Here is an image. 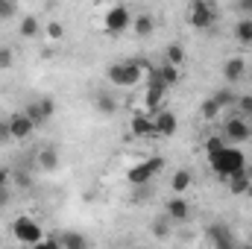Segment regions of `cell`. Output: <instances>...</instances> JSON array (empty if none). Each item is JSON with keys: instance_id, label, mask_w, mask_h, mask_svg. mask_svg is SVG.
<instances>
[{"instance_id": "cell-22", "label": "cell", "mask_w": 252, "mask_h": 249, "mask_svg": "<svg viewBox=\"0 0 252 249\" xmlns=\"http://www.w3.org/2000/svg\"><path fill=\"white\" fill-rule=\"evenodd\" d=\"M18 32H21V38H35V35L41 32V24H38V18H35V15H27V18L21 21Z\"/></svg>"}, {"instance_id": "cell-38", "label": "cell", "mask_w": 252, "mask_h": 249, "mask_svg": "<svg viewBox=\"0 0 252 249\" xmlns=\"http://www.w3.org/2000/svg\"><path fill=\"white\" fill-rule=\"evenodd\" d=\"M238 9H241L244 15H252V0H238Z\"/></svg>"}, {"instance_id": "cell-23", "label": "cell", "mask_w": 252, "mask_h": 249, "mask_svg": "<svg viewBox=\"0 0 252 249\" xmlns=\"http://www.w3.org/2000/svg\"><path fill=\"white\" fill-rule=\"evenodd\" d=\"M94 106H97V112H100L103 118H112V115L118 112V100H115L112 94H97V103H94Z\"/></svg>"}, {"instance_id": "cell-18", "label": "cell", "mask_w": 252, "mask_h": 249, "mask_svg": "<svg viewBox=\"0 0 252 249\" xmlns=\"http://www.w3.org/2000/svg\"><path fill=\"white\" fill-rule=\"evenodd\" d=\"M235 41L244 44V47L252 44V15H244V18L235 24Z\"/></svg>"}, {"instance_id": "cell-36", "label": "cell", "mask_w": 252, "mask_h": 249, "mask_svg": "<svg viewBox=\"0 0 252 249\" xmlns=\"http://www.w3.org/2000/svg\"><path fill=\"white\" fill-rule=\"evenodd\" d=\"M9 199H12V185H3L0 187V211L9 205Z\"/></svg>"}, {"instance_id": "cell-24", "label": "cell", "mask_w": 252, "mask_h": 249, "mask_svg": "<svg viewBox=\"0 0 252 249\" xmlns=\"http://www.w3.org/2000/svg\"><path fill=\"white\" fill-rule=\"evenodd\" d=\"M220 103L214 100V97H208V100H202V106H199V115H202V121H208V124H214L217 118H220Z\"/></svg>"}, {"instance_id": "cell-30", "label": "cell", "mask_w": 252, "mask_h": 249, "mask_svg": "<svg viewBox=\"0 0 252 249\" xmlns=\"http://www.w3.org/2000/svg\"><path fill=\"white\" fill-rule=\"evenodd\" d=\"M235 106H238V112H241L244 118H250V121H252V94L238 97V100H235Z\"/></svg>"}, {"instance_id": "cell-14", "label": "cell", "mask_w": 252, "mask_h": 249, "mask_svg": "<svg viewBox=\"0 0 252 249\" xmlns=\"http://www.w3.org/2000/svg\"><path fill=\"white\" fill-rule=\"evenodd\" d=\"M164 214H167V220H173V223H182V220H188V217H190L188 199H182L179 193H176V196H170V202L164 205Z\"/></svg>"}, {"instance_id": "cell-13", "label": "cell", "mask_w": 252, "mask_h": 249, "mask_svg": "<svg viewBox=\"0 0 252 249\" xmlns=\"http://www.w3.org/2000/svg\"><path fill=\"white\" fill-rule=\"evenodd\" d=\"M208 241L214 244V247L220 249H235V238H232V232H229V226L226 223H214V226H208Z\"/></svg>"}, {"instance_id": "cell-21", "label": "cell", "mask_w": 252, "mask_h": 249, "mask_svg": "<svg viewBox=\"0 0 252 249\" xmlns=\"http://www.w3.org/2000/svg\"><path fill=\"white\" fill-rule=\"evenodd\" d=\"M56 244L64 249H85L88 247V241L82 238V235H76V232H64V235H59L56 238Z\"/></svg>"}, {"instance_id": "cell-32", "label": "cell", "mask_w": 252, "mask_h": 249, "mask_svg": "<svg viewBox=\"0 0 252 249\" xmlns=\"http://www.w3.org/2000/svg\"><path fill=\"white\" fill-rule=\"evenodd\" d=\"M153 235H156L158 241H164V238L170 235V229H167V214H164L161 220H156V226H153Z\"/></svg>"}, {"instance_id": "cell-31", "label": "cell", "mask_w": 252, "mask_h": 249, "mask_svg": "<svg viewBox=\"0 0 252 249\" xmlns=\"http://www.w3.org/2000/svg\"><path fill=\"white\" fill-rule=\"evenodd\" d=\"M44 32H47V38H50V41H62V38H64V27L59 24V21H50Z\"/></svg>"}, {"instance_id": "cell-29", "label": "cell", "mask_w": 252, "mask_h": 249, "mask_svg": "<svg viewBox=\"0 0 252 249\" xmlns=\"http://www.w3.org/2000/svg\"><path fill=\"white\" fill-rule=\"evenodd\" d=\"M15 64V50L9 44H0V70H9Z\"/></svg>"}, {"instance_id": "cell-25", "label": "cell", "mask_w": 252, "mask_h": 249, "mask_svg": "<svg viewBox=\"0 0 252 249\" xmlns=\"http://www.w3.org/2000/svg\"><path fill=\"white\" fill-rule=\"evenodd\" d=\"M193 182V176H190V170H176L173 173V179H170V187H173V193H185Z\"/></svg>"}, {"instance_id": "cell-2", "label": "cell", "mask_w": 252, "mask_h": 249, "mask_svg": "<svg viewBox=\"0 0 252 249\" xmlns=\"http://www.w3.org/2000/svg\"><path fill=\"white\" fill-rule=\"evenodd\" d=\"M217 21V3L214 0H190L188 3V24L190 30L202 32V30H211Z\"/></svg>"}, {"instance_id": "cell-16", "label": "cell", "mask_w": 252, "mask_h": 249, "mask_svg": "<svg viewBox=\"0 0 252 249\" xmlns=\"http://www.w3.org/2000/svg\"><path fill=\"white\" fill-rule=\"evenodd\" d=\"M164 100H167V88H147L144 91V109L150 115H156L158 109H164Z\"/></svg>"}, {"instance_id": "cell-8", "label": "cell", "mask_w": 252, "mask_h": 249, "mask_svg": "<svg viewBox=\"0 0 252 249\" xmlns=\"http://www.w3.org/2000/svg\"><path fill=\"white\" fill-rule=\"evenodd\" d=\"M6 124H9V132H12V141H27V138L38 129V126L27 118V112H15V115H9Z\"/></svg>"}, {"instance_id": "cell-37", "label": "cell", "mask_w": 252, "mask_h": 249, "mask_svg": "<svg viewBox=\"0 0 252 249\" xmlns=\"http://www.w3.org/2000/svg\"><path fill=\"white\" fill-rule=\"evenodd\" d=\"M3 185H12V170L9 167H0V187Z\"/></svg>"}, {"instance_id": "cell-10", "label": "cell", "mask_w": 252, "mask_h": 249, "mask_svg": "<svg viewBox=\"0 0 252 249\" xmlns=\"http://www.w3.org/2000/svg\"><path fill=\"white\" fill-rule=\"evenodd\" d=\"M129 132H132L135 138H156V135H158V132H156V121H153L150 112H138V115H132V121H129Z\"/></svg>"}, {"instance_id": "cell-3", "label": "cell", "mask_w": 252, "mask_h": 249, "mask_svg": "<svg viewBox=\"0 0 252 249\" xmlns=\"http://www.w3.org/2000/svg\"><path fill=\"white\" fill-rule=\"evenodd\" d=\"M161 170H164V158H161V156H153V158H144V161H138L135 167H129V170H126V182L135 185V187L150 185Z\"/></svg>"}, {"instance_id": "cell-6", "label": "cell", "mask_w": 252, "mask_h": 249, "mask_svg": "<svg viewBox=\"0 0 252 249\" xmlns=\"http://www.w3.org/2000/svg\"><path fill=\"white\" fill-rule=\"evenodd\" d=\"M132 12L126 9L124 3H118V6H112L106 15H103V30L109 32V35H121V32H126L129 27H132Z\"/></svg>"}, {"instance_id": "cell-7", "label": "cell", "mask_w": 252, "mask_h": 249, "mask_svg": "<svg viewBox=\"0 0 252 249\" xmlns=\"http://www.w3.org/2000/svg\"><path fill=\"white\" fill-rule=\"evenodd\" d=\"M223 138H226L229 144H247V141L252 138V121L244 118V115L226 121V126H223Z\"/></svg>"}, {"instance_id": "cell-33", "label": "cell", "mask_w": 252, "mask_h": 249, "mask_svg": "<svg viewBox=\"0 0 252 249\" xmlns=\"http://www.w3.org/2000/svg\"><path fill=\"white\" fill-rule=\"evenodd\" d=\"M15 12H18V3H15V0H0V21L12 18Z\"/></svg>"}, {"instance_id": "cell-26", "label": "cell", "mask_w": 252, "mask_h": 249, "mask_svg": "<svg viewBox=\"0 0 252 249\" xmlns=\"http://www.w3.org/2000/svg\"><path fill=\"white\" fill-rule=\"evenodd\" d=\"M164 62L182 64L185 62V47H182V44H167V50H164Z\"/></svg>"}, {"instance_id": "cell-12", "label": "cell", "mask_w": 252, "mask_h": 249, "mask_svg": "<svg viewBox=\"0 0 252 249\" xmlns=\"http://www.w3.org/2000/svg\"><path fill=\"white\" fill-rule=\"evenodd\" d=\"M226 185H229V193H235V196H244V193H252V170H238V173H232L229 179H226Z\"/></svg>"}, {"instance_id": "cell-20", "label": "cell", "mask_w": 252, "mask_h": 249, "mask_svg": "<svg viewBox=\"0 0 252 249\" xmlns=\"http://www.w3.org/2000/svg\"><path fill=\"white\" fill-rule=\"evenodd\" d=\"M158 73H161V79H164V85L167 88H176L179 85V64H170V62H164V64H158Z\"/></svg>"}, {"instance_id": "cell-17", "label": "cell", "mask_w": 252, "mask_h": 249, "mask_svg": "<svg viewBox=\"0 0 252 249\" xmlns=\"http://www.w3.org/2000/svg\"><path fill=\"white\" fill-rule=\"evenodd\" d=\"M132 30H135V35H138V38H150V35H153V30H156L153 15H150V12L135 15V18H132Z\"/></svg>"}, {"instance_id": "cell-27", "label": "cell", "mask_w": 252, "mask_h": 249, "mask_svg": "<svg viewBox=\"0 0 252 249\" xmlns=\"http://www.w3.org/2000/svg\"><path fill=\"white\" fill-rule=\"evenodd\" d=\"M226 144H229V141L223 138V132H217V135L205 138V156H214V153H220V150H223Z\"/></svg>"}, {"instance_id": "cell-28", "label": "cell", "mask_w": 252, "mask_h": 249, "mask_svg": "<svg viewBox=\"0 0 252 249\" xmlns=\"http://www.w3.org/2000/svg\"><path fill=\"white\" fill-rule=\"evenodd\" d=\"M211 97L220 103V109H229V106H235V100H238V97L232 94V88H220V91H217V94H211Z\"/></svg>"}, {"instance_id": "cell-5", "label": "cell", "mask_w": 252, "mask_h": 249, "mask_svg": "<svg viewBox=\"0 0 252 249\" xmlns=\"http://www.w3.org/2000/svg\"><path fill=\"white\" fill-rule=\"evenodd\" d=\"M12 235H15V241L24 244V247H41V241H44L41 226H38L30 214H21V217L12 220Z\"/></svg>"}, {"instance_id": "cell-1", "label": "cell", "mask_w": 252, "mask_h": 249, "mask_svg": "<svg viewBox=\"0 0 252 249\" xmlns=\"http://www.w3.org/2000/svg\"><path fill=\"white\" fill-rule=\"evenodd\" d=\"M208 167H211V173L220 179V182H226L232 173H238V170H244L247 167V156H244V150H238V147H223L220 153H214V156H208Z\"/></svg>"}, {"instance_id": "cell-15", "label": "cell", "mask_w": 252, "mask_h": 249, "mask_svg": "<svg viewBox=\"0 0 252 249\" xmlns=\"http://www.w3.org/2000/svg\"><path fill=\"white\" fill-rule=\"evenodd\" d=\"M247 76V59L244 56H232L223 62V79L226 82H241Z\"/></svg>"}, {"instance_id": "cell-35", "label": "cell", "mask_w": 252, "mask_h": 249, "mask_svg": "<svg viewBox=\"0 0 252 249\" xmlns=\"http://www.w3.org/2000/svg\"><path fill=\"white\" fill-rule=\"evenodd\" d=\"M6 144H12V132H9L6 121H0V147H6Z\"/></svg>"}, {"instance_id": "cell-9", "label": "cell", "mask_w": 252, "mask_h": 249, "mask_svg": "<svg viewBox=\"0 0 252 249\" xmlns=\"http://www.w3.org/2000/svg\"><path fill=\"white\" fill-rule=\"evenodd\" d=\"M24 112H27V118H30L35 126H41V124H47V121L56 115V103H53L50 97H44V100H35V103H30Z\"/></svg>"}, {"instance_id": "cell-34", "label": "cell", "mask_w": 252, "mask_h": 249, "mask_svg": "<svg viewBox=\"0 0 252 249\" xmlns=\"http://www.w3.org/2000/svg\"><path fill=\"white\" fill-rule=\"evenodd\" d=\"M12 182H15L18 187H30L32 179H30V173H27V170H21V173H12Z\"/></svg>"}, {"instance_id": "cell-4", "label": "cell", "mask_w": 252, "mask_h": 249, "mask_svg": "<svg viewBox=\"0 0 252 249\" xmlns=\"http://www.w3.org/2000/svg\"><path fill=\"white\" fill-rule=\"evenodd\" d=\"M106 76H109L112 85H126V88H129V85H138V82L144 79V70H141V64L135 62V59H124V62L109 64Z\"/></svg>"}, {"instance_id": "cell-19", "label": "cell", "mask_w": 252, "mask_h": 249, "mask_svg": "<svg viewBox=\"0 0 252 249\" xmlns=\"http://www.w3.org/2000/svg\"><path fill=\"white\" fill-rule=\"evenodd\" d=\"M35 161H38V167H41L44 173H53V170L59 167V153H56L53 147H44V150L35 156Z\"/></svg>"}, {"instance_id": "cell-11", "label": "cell", "mask_w": 252, "mask_h": 249, "mask_svg": "<svg viewBox=\"0 0 252 249\" xmlns=\"http://www.w3.org/2000/svg\"><path fill=\"white\" fill-rule=\"evenodd\" d=\"M153 121H156L158 138H170V135H176V129H179V118H176L170 109H158V112L153 115Z\"/></svg>"}]
</instances>
